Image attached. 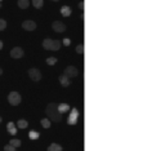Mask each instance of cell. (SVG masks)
Listing matches in <instances>:
<instances>
[{
    "label": "cell",
    "mask_w": 165,
    "mask_h": 151,
    "mask_svg": "<svg viewBox=\"0 0 165 151\" xmlns=\"http://www.w3.org/2000/svg\"><path fill=\"white\" fill-rule=\"evenodd\" d=\"M28 125V123L26 120H23V119H21V120H18V123H17V127L20 129H25L26 127Z\"/></svg>",
    "instance_id": "9a60e30c"
},
{
    "label": "cell",
    "mask_w": 165,
    "mask_h": 151,
    "mask_svg": "<svg viewBox=\"0 0 165 151\" xmlns=\"http://www.w3.org/2000/svg\"><path fill=\"white\" fill-rule=\"evenodd\" d=\"M28 76L31 78V80L39 81L40 79H41V73H40L37 69H30V70H28Z\"/></svg>",
    "instance_id": "5b68a950"
},
{
    "label": "cell",
    "mask_w": 165,
    "mask_h": 151,
    "mask_svg": "<svg viewBox=\"0 0 165 151\" xmlns=\"http://www.w3.org/2000/svg\"><path fill=\"white\" fill-rule=\"evenodd\" d=\"M47 114H48V116L52 119V121L58 123V121L62 120V112H59L58 106H57L56 104H49V105H48V106H47Z\"/></svg>",
    "instance_id": "6da1fadb"
},
{
    "label": "cell",
    "mask_w": 165,
    "mask_h": 151,
    "mask_svg": "<svg viewBox=\"0 0 165 151\" xmlns=\"http://www.w3.org/2000/svg\"><path fill=\"white\" fill-rule=\"evenodd\" d=\"M22 27L25 28L26 31H34L35 28H36V23H35L34 21L27 20V21H23L22 22Z\"/></svg>",
    "instance_id": "ba28073f"
},
{
    "label": "cell",
    "mask_w": 165,
    "mask_h": 151,
    "mask_svg": "<svg viewBox=\"0 0 165 151\" xmlns=\"http://www.w3.org/2000/svg\"><path fill=\"white\" fill-rule=\"evenodd\" d=\"M76 52H78L79 54H81V53H84V45H78V47H76Z\"/></svg>",
    "instance_id": "44dd1931"
},
{
    "label": "cell",
    "mask_w": 165,
    "mask_h": 151,
    "mask_svg": "<svg viewBox=\"0 0 165 151\" xmlns=\"http://www.w3.org/2000/svg\"><path fill=\"white\" fill-rule=\"evenodd\" d=\"M1 48H3V42L0 40V49H1Z\"/></svg>",
    "instance_id": "83f0119b"
},
{
    "label": "cell",
    "mask_w": 165,
    "mask_h": 151,
    "mask_svg": "<svg viewBox=\"0 0 165 151\" xmlns=\"http://www.w3.org/2000/svg\"><path fill=\"white\" fill-rule=\"evenodd\" d=\"M7 27V22L4 20H0V31H3Z\"/></svg>",
    "instance_id": "603a6c76"
},
{
    "label": "cell",
    "mask_w": 165,
    "mask_h": 151,
    "mask_svg": "<svg viewBox=\"0 0 165 151\" xmlns=\"http://www.w3.org/2000/svg\"><path fill=\"white\" fill-rule=\"evenodd\" d=\"M79 74L78 69L74 66H67L66 67V70H64V75H67L68 78H76Z\"/></svg>",
    "instance_id": "52a82bcc"
},
{
    "label": "cell",
    "mask_w": 165,
    "mask_h": 151,
    "mask_svg": "<svg viewBox=\"0 0 165 151\" xmlns=\"http://www.w3.org/2000/svg\"><path fill=\"white\" fill-rule=\"evenodd\" d=\"M52 27H53V30L56 32H63V31H66V25L63 22H61V21H54L52 23Z\"/></svg>",
    "instance_id": "8992f818"
},
{
    "label": "cell",
    "mask_w": 165,
    "mask_h": 151,
    "mask_svg": "<svg viewBox=\"0 0 165 151\" xmlns=\"http://www.w3.org/2000/svg\"><path fill=\"white\" fill-rule=\"evenodd\" d=\"M70 39H68V38H66V39H63V40H62V44H63V45H66V47H68V45H70Z\"/></svg>",
    "instance_id": "cb8c5ba5"
},
{
    "label": "cell",
    "mask_w": 165,
    "mask_h": 151,
    "mask_svg": "<svg viewBox=\"0 0 165 151\" xmlns=\"http://www.w3.org/2000/svg\"><path fill=\"white\" fill-rule=\"evenodd\" d=\"M0 123H1V116H0Z\"/></svg>",
    "instance_id": "f546056e"
},
{
    "label": "cell",
    "mask_w": 165,
    "mask_h": 151,
    "mask_svg": "<svg viewBox=\"0 0 165 151\" xmlns=\"http://www.w3.org/2000/svg\"><path fill=\"white\" fill-rule=\"evenodd\" d=\"M41 125L44 127V128H49V127H51V119H43Z\"/></svg>",
    "instance_id": "d6986e66"
},
{
    "label": "cell",
    "mask_w": 165,
    "mask_h": 151,
    "mask_svg": "<svg viewBox=\"0 0 165 151\" xmlns=\"http://www.w3.org/2000/svg\"><path fill=\"white\" fill-rule=\"evenodd\" d=\"M47 63L51 65V66H53V65L57 63V58L56 57H49V58H47Z\"/></svg>",
    "instance_id": "ac0fdd59"
},
{
    "label": "cell",
    "mask_w": 165,
    "mask_h": 151,
    "mask_svg": "<svg viewBox=\"0 0 165 151\" xmlns=\"http://www.w3.org/2000/svg\"><path fill=\"white\" fill-rule=\"evenodd\" d=\"M58 110H59V112H67V111H70V106H68L67 104H61L58 106Z\"/></svg>",
    "instance_id": "5bb4252c"
},
{
    "label": "cell",
    "mask_w": 165,
    "mask_h": 151,
    "mask_svg": "<svg viewBox=\"0 0 165 151\" xmlns=\"http://www.w3.org/2000/svg\"><path fill=\"white\" fill-rule=\"evenodd\" d=\"M79 8H81V9L84 8V3H79Z\"/></svg>",
    "instance_id": "4316f807"
},
{
    "label": "cell",
    "mask_w": 165,
    "mask_h": 151,
    "mask_svg": "<svg viewBox=\"0 0 165 151\" xmlns=\"http://www.w3.org/2000/svg\"><path fill=\"white\" fill-rule=\"evenodd\" d=\"M7 128H8V129L14 128V123H12V121H11V123H8V127H7Z\"/></svg>",
    "instance_id": "484cf974"
},
{
    "label": "cell",
    "mask_w": 165,
    "mask_h": 151,
    "mask_svg": "<svg viewBox=\"0 0 165 151\" xmlns=\"http://www.w3.org/2000/svg\"><path fill=\"white\" fill-rule=\"evenodd\" d=\"M48 151H62V146L58 143H52L48 147Z\"/></svg>",
    "instance_id": "7c38bea8"
},
{
    "label": "cell",
    "mask_w": 165,
    "mask_h": 151,
    "mask_svg": "<svg viewBox=\"0 0 165 151\" xmlns=\"http://www.w3.org/2000/svg\"><path fill=\"white\" fill-rule=\"evenodd\" d=\"M28 137H30L31 140H37V138H39V133L35 131H31L30 133H28Z\"/></svg>",
    "instance_id": "e0dca14e"
},
{
    "label": "cell",
    "mask_w": 165,
    "mask_h": 151,
    "mask_svg": "<svg viewBox=\"0 0 165 151\" xmlns=\"http://www.w3.org/2000/svg\"><path fill=\"white\" fill-rule=\"evenodd\" d=\"M11 56L13 57V58H21V57H23V50H22V48H20V47L13 48V49L11 50Z\"/></svg>",
    "instance_id": "9c48e42d"
},
{
    "label": "cell",
    "mask_w": 165,
    "mask_h": 151,
    "mask_svg": "<svg viewBox=\"0 0 165 151\" xmlns=\"http://www.w3.org/2000/svg\"><path fill=\"white\" fill-rule=\"evenodd\" d=\"M78 117H79L78 109H72V110H71V112H70V115H68L67 123L70 124V125H75V124L78 123Z\"/></svg>",
    "instance_id": "277c9868"
},
{
    "label": "cell",
    "mask_w": 165,
    "mask_h": 151,
    "mask_svg": "<svg viewBox=\"0 0 165 151\" xmlns=\"http://www.w3.org/2000/svg\"><path fill=\"white\" fill-rule=\"evenodd\" d=\"M43 3H44V1H43V0H32V5L35 7V8H41L43 7Z\"/></svg>",
    "instance_id": "2e32d148"
},
{
    "label": "cell",
    "mask_w": 165,
    "mask_h": 151,
    "mask_svg": "<svg viewBox=\"0 0 165 151\" xmlns=\"http://www.w3.org/2000/svg\"><path fill=\"white\" fill-rule=\"evenodd\" d=\"M30 5V0H18V7L21 9H26Z\"/></svg>",
    "instance_id": "4fadbf2b"
},
{
    "label": "cell",
    "mask_w": 165,
    "mask_h": 151,
    "mask_svg": "<svg viewBox=\"0 0 165 151\" xmlns=\"http://www.w3.org/2000/svg\"><path fill=\"white\" fill-rule=\"evenodd\" d=\"M0 1H1V0H0Z\"/></svg>",
    "instance_id": "d6a6232c"
},
{
    "label": "cell",
    "mask_w": 165,
    "mask_h": 151,
    "mask_svg": "<svg viewBox=\"0 0 165 151\" xmlns=\"http://www.w3.org/2000/svg\"><path fill=\"white\" fill-rule=\"evenodd\" d=\"M9 143H11L12 146H14V147H20V146H21V141L20 140H12Z\"/></svg>",
    "instance_id": "ffe728a7"
},
{
    "label": "cell",
    "mask_w": 165,
    "mask_h": 151,
    "mask_svg": "<svg viewBox=\"0 0 165 151\" xmlns=\"http://www.w3.org/2000/svg\"><path fill=\"white\" fill-rule=\"evenodd\" d=\"M1 73H3V71H1V69H0V75H1Z\"/></svg>",
    "instance_id": "f1b7e54d"
},
{
    "label": "cell",
    "mask_w": 165,
    "mask_h": 151,
    "mask_svg": "<svg viewBox=\"0 0 165 151\" xmlns=\"http://www.w3.org/2000/svg\"><path fill=\"white\" fill-rule=\"evenodd\" d=\"M8 132L11 134H17V129H16V127H14V128H12V129H8Z\"/></svg>",
    "instance_id": "d4e9b609"
},
{
    "label": "cell",
    "mask_w": 165,
    "mask_h": 151,
    "mask_svg": "<svg viewBox=\"0 0 165 151\" xmlns=\"http://www.w3.org/2000/svg\"><path fill=\"white\" fill-rule=\"evenodd\" d=\"M53 1H58V0H53Z\"/></svg>",
    "instance_id": "4dcf8cb0"
},
{
    "label": "cell",
    "mask_w": 165,
    "mask_h": 151,
    "mask_svg": "<svg viewBox=\"0 0 165 151\" xmlns=\"http://www.w3.org/2000/svg\"><path fill=\"white\" fill-rule=\"evenodd\" d=\"M0 7H1V4H0Z\"/></svg>",
    "instance_id": "1f68e13d"
},
{
    "label": "cell",
    "mask_w": 165,
    "mask_h": 151,
    "mask_svg": "<svg viewBox=\"0 0 165 151\" xmlns=\"http://www.w3.org/2000/svg\"><path fill=\"white\" fill-rule=\"evenodd\" d=\"M71 12H72V11H71V8L68 5H64V7H62V8H61V14L63 17H70Z\"/></svg>",
    "instance_id": "8fae6325"
},
{
    "label": "cell",
    "mask_w": 165,
    "mask_h": 151,
    "mask_svg": "<svg viewBox=\"0 0 165 151\" xmlns=\"http://www.w3.org/2000/svg\"><path fill=\"white\" fill-rule=\"evenodd\" d=\"M4 150H5V151H16V147H14V146H12L11 143H9V145H5Z\"/></svg>",
    "instance_id": "7402d4cb"
},
{
    "label": "cell",
    "mask_w": 165,
    "mask_h": 151,
    "mask_svg": "<svg viewBox=\"0 0 165 151\" xmlns=\"http://www.w3.org/2000/svg\"><path fill=\"white\" fill-rule=\"evenodd\" d=\"M21 94L20 93H17V92H12V93H9V96H8V101H9V104L12 105V106H17V105H20L21 104Z\"/></svg>",
    "instance_id": "3957f363"
},
{
    "label": "cell",
    "mask_w": 165,
    "mask_h": 151,
    "mask_svg": "<svg viewBox=\"0 0 165 151\" xmlns=\"http://www.w3.org/2000/svg\"><path fill=\"white\" fill-rule=\"evenodd\" d=\"M59 83H61L63 87H68V85H70V78L63 74V75L59 76Z\"/></svg>",
    "instance_id": "30bf717a"
},
{
    "label": "cell",
    "mask_w": 165,
    "mask_h": 151,
    "mask_svg": "<svg viewBox=\"0 0 165 151\" xmlns=\"http://www.w3.org/2000/svg\"><path fill=\"white\" fill-rule=\"evenodd\" d=\"M43 47L48 50H58L61 48V42L59 40H52V39H45L43 42Z\"/></svg>",
    "instance_id": "7a4b0ae2"
}]
</instances>
